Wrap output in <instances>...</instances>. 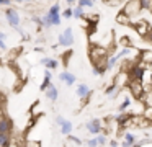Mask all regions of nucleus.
<instances>
[{
	"mask_svg": "<svg viewBox=\"0 0 152 147\" xmlns=\"http://www.w3.org/2000/svg\"><path fill=\"white\" fill-rule=\"evenodd\" d=\"M145 38H147V39H149V41H151V42H152V28H151V29H149V33H147V36H145Z\"/></svg>",
	"mask_w": 152,
	"mask_h": 147,
	"instance_id": "nucleus-37",
	"label": "nucleus"
},
{
	"mask_svg": "<svg viewBox=\"0 0 152 147\" xmlns=\"http://www.w3.org/2000/svg\"><path fill=\"white\" fill-rule=\"evenodd\" d=\"M74 44V29L72 28H66L64 33L59 34V46L62 48H69Z\"/></svg>",
	"mask_w": 152,
	"mask_h": 147,
	"instance_id": "nucleus-5",
	"label": "nucleus"
},
{
	"mask_svg": "<svg viewBox=\"0 0 152 147\" xmlns=\"http://www.w3.org/2000/svg\"><path fill=\"white\" fill-rule=\"evenodd\" d=\"M134 29L139 33L141 36H147L149 29H151V26H149V23L145 21V20H139V23H134Z\"/></svg>",
	"mask_w": 152,
	"mask_h": 147,
	"instance_id": "nucleus-10",
	"label": "nucleus"
},
{
	"mask_svg": "<svg viewBox=\"0 0 152 147\" xmlns=\"http://www.w3.org/2000/svg\"><path fill=\"white\" fill-rule=\"evenodd\" d=\"M44 93H46V98H48V100H51V101H56L57 98H59V90H57L53 83L46 88V91H44Z\"/></svg>",
	"mask_w": 152,
	"mask_h": 147,
	"instance_id": "nucleus-14",
	"label": "nucleus"
},
{
	"mask_svg": "<svg viewBox=\"0 0 152 147\" xmlns=\"http://www.w3.org/2000/svg\"><path fill=\"white\" fill-rule=\"evenodd\" d=\"M90 59H92L93 64H100L106 67V59H108V52L105 48H100V46L92 44L90 48Z\"/></svg>",
	"mask_w": 152,
	"mask_h": 147,
	"instance_id": "nucleus-1",
	"label": "nucleus"
},
{
	"mask_svg": "<svg viewBox=\"0 0 152 147\" xmlns=\"http://www.w3.org/2000/svg\"><path fill=\"white\" fill-rule=\"evenodd\" d=\"M67 3H69V5H74V3H75V0H66Z\"/></svg>",
	"mask_w": 152,
	"mask_h": 147,
	"instance_id": "nucleus-39",
	"label": "nucleus"
},
{
	"mask_svg": "<svg viewBox=\"0 0 152 147\" xmlns=\"http://www.w3.org/2000/svg\"><path fill=\"white\" fill-rule=\"evenodd\" d=\"M124 15H128L129 18H136V16L139 15V13L142 12V5H141V0H128L126 2V5L123 7L121 10Z\"/></svg>",
	"mask_w": 152,
	"mask_h": 147,
	"instance_id": "nucleus-2",
	"label": "nucleus"
},
{
	"mask_svg": "<svg viewBox=\"0 0 152 147\" xmlns=\"http://www.w3.org/2000/svg\"><path fill=\"white\" fill-rule=\"evenodd\" d=\"M5 18H7L8 25H10L12 28L17 29L18 26H20V13L15 8H12V7H7V8H5Z\"/></svg>",
	"mask_w": 152,
	"mask_h": 147,
	"instance_id": "nucleus-3",
	"label": "nucleus"
},
{
	"mask_svg": "<svg viewBox=\"0 0 152 147\" xmlns=\"http://www.w3.org/2000/svg\"><path fill=\"white\" fill-rule=\"evenodd\" d=\"M33 21L36 23L38 26H43V16H38V15H34V16H33Z\"/></svg>",
	"mask_w": 152,
	"mask_h": 147,
	"instance_id": "nucleus-34",
	"label": "nucleus"
},
{
	"mask_svg": "<svg viewBox=\"0 0 152 147\" xmlns=\"http://www.w3.org/2000/svg\"><path fill=\"white\" fill-rule=\"evenodd\" d=\"M85 129L88 131L90 134L96 136V134L102 132V129H103V123H102L100 119H92V121H88V123H85Z\"/></svg>",
	"mask_w": 152,
	"mask_h": 147,
	"instance_id": "nucleus-7",
	"label": "nucleus"
},
{
	"mask_svg": "<svg viewBox=\"0 0 152 147\" xmlns=\"http://www.w3.org/2000/svg\"><path fill=\"white\" fill-rule=\"evenodd\" d=\"M128 88L131 90L132 97H136L137 100L144 97V87H142V80H136V78H132V80L129 82Z\"/></svg>",
	"mask_w": 152,
	"mask_h": 147,
	"instance_id": "nucleus-6",
	"label": "nucleus"
},
{
	"mask_svg": "<svg viewBox=\"0 0 152 147\" xmlns=\"http://www.w3.org/2000/svg\"><path fill=\"white\" fill-rule=\"evenodd\" d=\"M46 15H48V18L51 20V23H53V26H57V25H61V5L59 3H54L53 7H51L49 10L46 12Z\"/></svg>",
	"mask_w": 152,
	"mask_h": 147,
	"instance_id": "nucleus-4",
	"label": "nucleus"
},
{
	"mask_svg": "<svg viewBox=\"0 0 152 147\" xmlns=\"http://www.w3.org/2000/svg\"><path fill=\"white\" fill-rule=\"evenodd\" d=\"M131 72H128L129 74V77L131 78H136V80H142L144 78V65H139V64H136V65H132L131 69H129Z\"/></svg>",
	"mask_w": 152,
	"mask_h": 147,
	"instance_id": "nucleus-8",
	"label": "nucleus"
},
{
	"mask_svg": "<svg viewBox=\"0 0 152 147\" xmlns=\"http://www.w3.org/2000/svg\"><path fill=\"white\" fill-rule=\"evenodd\" d=\"M144 118L149 121V123H152V105H145V108H144Z\"/></svg>",
	"mask_w": 152,
	"mask_h": 147,
	"instance_id": "nucleus-24",
	"label": "nucleus"
},
{
	"mask_svg": "<svg viewBox=\"0 0 152 147\" xmlns=\"http://www.w3.org/2000/svg\"><path fill=\"white\" fill-rule=\"evenodd\" d=\"M64 121H66V118H62V116H57V118H56V123H57V126H61V124H62Z\"/></svg>",
	"mask_w": 152,
	"mask_h": 147,
	"instance_id": "nucleus-35",
	"label": "nucleus"
},
{
	"mask_svg": "<svg viewBox=\"0 0 152 147\" xmlns=\"http://www.w3.org/2000/svg\"><path fill=\"white\" fill-rule=\"evenodd\" d=\"M67 139H69V142H72V144H77V146H82V144H83V140H80L77 136H72V132H70L69 136H67Z\"/></svg>",
	"mask_w": 152,
	"mask_h": 147,
	"instance_id": "nucleus-27",
	"label": "nucleus"
},
{
	"mask_svg": "<svg viewBox=\"0 0 152 147\" xmlns=\"http://www.w3.org/2000/svg\"><path fill=\"white\" fill-rule=\"evenodd\" d=\"M96 140H98V146H106V144H108V140H106V136H105V134H102V132H100V134H96Z\"/></svg>",
	"mask_w": 152,
	"mask_h": 147,
	"instance_id": "nucleus-26",
	"label": "nucleus"
},
{
	"mask_svg": "<svg viewBox=\"0 0 152 147\" xmlns=\"http://www.w3.org/2000/svg\"><path fill=\"white\" fill-rule=\"evenodd\" d=\"M136 142H137V137H136L132 132H124V134H123V142H121L123 147L136 146Z\"/></svg>",
	"mask_w": 152,
	"mask_h": 147,
	"instance_id": "nucleus-12",
	"label": "nucleus"
},
{
	"mask_svg": "<svg viewBox=\"0 0 152 147\" xmlns=\"http://www.w3.org/2000/svg\"><path fill=\"white\" fill-rule=\"evenodd\" d=\"M0 146H2V147L12 146V137H10V132H0Z\"/></svg>",
	"mask_w": 152,
	"mask_h": 147,
	"instance_id": "nucleus-19",
	"label": "nucleus"
},
{
	"mask_svg": "<svg viewBox=\"0 0 152 147\" xmlns=\"http://www.w3.org/2000/svg\"><path fill=\"white\" fill-rule=\"evenodd\" d=\"M129 106H131V98H124L121 101V105H119V111H126Z\"/></svg>",
	"mask_w": 152,
	"mask_h": 147,
	"instance_id": "nucleus-25",
	"label": "nucleus"
},
{
	"mask_svg": "<svg viewBox=\"0 0 152 147\" xmlns=\"http://www.w3.org/2000/svg\"><path fill=\"white\" fill-rule=\"evenodd\" d=\"M93 3H95L93 0H79V5H82L83 8H85V7L90 8V7H93Z\"/></svg>",
	"mask_w": 152,
	"mask_h": 147,
	"instance_id": "nucleus-31",
	"label": "nucleus"
},
{
	"mask_svg": "<svg viewBox=\"0 0 152 147\" xmlns=\"http://www.w3.org/2000/svg\"><path fill=\"white\" fill-rule=\"evenodd\" d=\"M75 91H77V97L82 98V100H87V98L92 95V88H90L87 83H79L77 88H75Z\"/></svg>",
	"mask_w": 152,
	"mask_h": 147,
	"instance_id": "nucleus-9",
	"label": "nucleus"
},
{
	"mask_svg": "<svg viewBox=\"0 0 152 147\" xmlns=\"http://www.w3.org/2000/svg\"><path fill=\"white\" fill-rule=\"evenodd\" d=\"M83 7L82 5H77V7H74L72 8V12H74V18L75 20H80V18H83V16H85V12H83Z\"/></svg>",
	"mask_w": 152,
	"mask_h": 147,
	"instance_id": "nucleus-20",
	"label": "nucleus"
},
{
	"mask_svg": "<svg viewBox=\"0 0 152 147\" xmlns=\"http://www.w3.org/2000/svg\"><path fill=\"white\" fill-rule=\"evenodd\" d=\"M149 82H151V87H152V72H149Z\"/></svg>",
	"mask_w": 152,
	"mask_h": 147,
	"instance_id": "nucleus-38",
	"label": "nucleus"
},
{
	"mask_svg": "<svg viewBox=\"0 0 152 147\" xmlns=\"http://www.w3.org/2000/svg\"><path fill=\"white\" fill-rule=\"evenodd\" d=\"M142 10H147V12H152V0H141Z\"/></svg>",
	"mask_w": 152,
	"mask_h": 147,
	"instance_id": "nucleus-29",
	"label": "nucleus"
},
{
	"mask_svg": "<svg viewBox=\"0 0 152 147\" xmlns=\"http://www.w3.org/2000/svg\"><path fill=\"white\" fill-rule=\"evenodd\" d=\"M59 80L61 82H64L66 85H69V87H72L74 83H75V75L74 74H70V72H61L59 74Z\"/></svg>",
	"mask_w": 152,
	"mask_h": 147,
	"instance_id": "nucleus-13",
	"label": "nucleus"
},
{
	"mask_svg": "<svg viewBox=\"0 0 152 147\" xmlns=\"http://www.w3.org/2000/svg\"><path fill=\"white\" fill-rule=\"evenodd\" d=\"M131 51H132V49H131V48H129V46H128V48L121 49V51L118 52V57H119V59H123V57H128V56L131 54Z\"/></svg>",
	"mask_w": 152,
	"mask_h": 147,
	"instance_id": "nucleus-28",
	"label": "nucleus"
},
{
	"mask_svg": "<svg viewBox=\"0 0 152 147\" xmlns=\"http://www.w3.org/2000/svg\"><path fill=\"white\" fill-rule=\"evenodd\" d=\"M116 20H118V23H121V25H131V18H129L128 15H124L123 12L118 15V18H116Z\"/></svg>",
	"mask_w": 152,
	"mask_h": 147,
	"instance_id": "nucleus-23",
	"label": "nucleus"
},
{
	"mask_svg": "<svg viewBox=\"0 0 152 147\" xmlns=\"http://www.w3.org/2000/svg\"><path fill=\"white\" fill-rule=\"evenodd\" d=\"M110 146H111V147H116V146H119V142H118V140H116V139H111V140H110Z\"/></svg>",
	"mask_w": 152,
	"mask_h": 147,
	"instance_id": "nucleus-36",
	"label": "nucleus"
},
{
	"mask_svg": "<svg viewBox=\"0 0 152 147\" xmlns=\"http://www.w3.org/2000/svg\"><path fill=\"white\" fill-rule=\"evenodd\" d=\"M118 61H119L118 54H116V56H110V57L106 59V70H111V69L118 64Z\"/></svg>",
	"mask_w": 152,
	"mask_h": 147,
	"instance_id": "nucleus-21",
	"label": "nucleus"
},
{
	"mask_svg": "<svg viewBox=\"0 0 152 147\" xmlns=\"http://www.w3.org/2000/svg\"><path fill=\"white\" fill-rule=\"evenodd\" d=\"M141 61L145 64H152V52L151 51H142L141 52Z\"/></svg>",
	"mask_w": 152,
	"mask_h": 147,
	"instance_id": "nucleus-22",
	"label": "nucleus"
},
{
	"mask_svg": "<svg viewBox=\"0 0 152 147\" xmlns=\"http://www.w3.org/2000/svg\"><path fill=\"white\" fill-rule=\"evenodd\" d=\"M13 129V124H12V119H8L7 116H0V132H10Z\"/></svg>",
	"mask_w": 152,
	"mask_h": 147,
	"instance_id": "nucleus-11",
	"label": "nucleus"
},
{
	"mask_svg": "<svg viewBox=\"0 0 152 147\" xmlns=\"http://www.w3.org/2000/svg\"><path fill=\"white\" fill-rule=\"evenodd\" d=\"M85 144H87V146H90V147H96V146H98V140H96V137H92V139H88Z\"/></svg>",
	"mask_w": 152,
	"mask_h": 147,
	"instance_id": "nucleus-33",
	"label": "nucleus"
},
{
	"mask_svg": "<svg viewBox=\"0 0 152 147\" xmlns=\"http://www.w3.org/2000/svg\"><path fill=\"white\" fill-rule=\"evenodd\" d=\"M59 127H61V134H64V136H69V134L72 132V129H74V124L70 123V121H67V119H66Z\"/></svg>",
	"mask_w": 152,
	"mask_h": 147,
	"instance_id": "nucleus-18",
	"label": "nucleus"
},
{
	"mask_svg": "<svg viewBox=\"0 0 152 147\" xmlns=\"http://www.w3.org/2000/svg\"><path fill=\"white\" fill-rule=\"evenodd\" d=\"M2 101H4V97H2V95H0V106H2Z\"/></svg>",
	"mask_w": 152,
	"mask_h": 147,
	"instance_id": "nucleus-40",
	"label": "nucleus"
},
{
	"mask_svg": "<svg viewBox=\"0 0 152 147\" xmlns=\"http://www.w3.org/2000/svg\"><path fill=\"white\" fill-rule=\"evenodd\" d=\"M5 38H7V34H5L4 31H0V49H7V46H5V41H4Z\"/></svg>",
	"mask_w": 152,
	"mask_h": 147,
	"instance_id": "nucleus-32",
	"label": "nucleus"
},
{
	"mask_svg": "<svg viewBox=\"0 0 152 147\" xmlns=\"http://www.w3.org/2000/svg\"><path fill=\"white\" fill-rule=\"evenodd\" d=\"M51 78H53V74H51L49 69H46L44 70V78H43V83L39 85V90L41 91H46V88L51 85Z\"/></svg>",
	"mask_w": 152,
	"mask_h": 147,
	"instance_id": "nucleus-15",
	"label": "nucleus"
},
{
	"mask_svg": "<svg viewBox=\"0 0 152 147\" xmlns=\"http://www.w3.org/2000/svg\"><path fill=\"white\" fill-rule=\"evenodd\" d=\"M62 18H66V20H70V18H74V12H72V8H66L62 12Z\"/></svg>",
	"mask_w": 152,
	"mask_h": 147,
	"instance_id": "nucleus-30",
	"label": "nucleus"
},
{
	"mask_svg": "<svg viewBox=\"0 0 152 147\" xmlns=\"http://www.w3.org/2000/svg\"><path fill=\"white\" fill-rule=\"evenodd\" d=\"M118 90H119V87L113 82L111 85H108V87L105 88V95H106V97H110V98H115L116 95H118Z\"/></svg>",
	"mask_w": 152,
	"mask_h": 147,
	"instance_id": "nucleus-17",
	"label": "nucleus"
},
{
	"mask_svg": "<svg viewBox=\"0 0 152 147\" xmlns=\"http://www.w3.org/2000/svg\"><path fill=\"white\" fill-rule=\"evenodd\" d=\"M41 64L46 65V69H49V70H54V69L59 67V62H57L56 59H53V57H44V59H41Z\"/></svg>",
	"mask_w": 152,
	"mask_h": 147,
	"instance_id": "nucleus-16",
	"label": "nucleus"
}]
</instances>
